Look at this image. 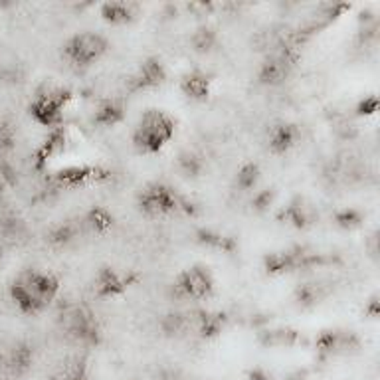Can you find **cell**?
I'll return each instance as SVG.
<instances>
[{"label":"cell","instance_id":"obj_13","mask_svg":"<svg viewBox=\"0 0 380 380\" xmlns=\"http://www.w3.org/2000/svg\"><path fill=\"white\" fill-rule=\"evenodd\" d=\"M190 44H192V48H194L196 52H210L212 46L216 44V32L212 30L210 26H201V28H196V32L192 34Z\"/></svg>","mask_w":380,"mask_h":380},{"label":"cell","instance_id":"obj_4","mask_svg":"<svg viewBox=\"0 0 380 380\" xmlns=\"http://www.w3.org/2000/svg\"><path fill=\"white\" fill-rule=\"evenodd\" d=\"M106 52L107 38L97 32H80L72 36L63 46L65 58L75 65H89V63L97 62Z\"/></svg>","mask_w":380,"mask_h":380},{"label":"cell","instance_id":"obj_16","mask_svg":"<svg viewBox=\"0 0 380 380\" xmlns=\"http://www.w3.org/2000/svg\"><path fill=\"white\" fill-rule=\"evenodd\" d=\"M99 289L103 293H115V291L121 289V281H119V277L111 270H103L99 274Z\"/></svg>","mask_w":380,"mask_h":380},{"label":"cell","instance_id":"obj_11","mask_svg":"<svg viewBox=\"0 0 380 380\" xmlns=\"http://www.w3.org/2000/svg\"><path fill=\"white\" fill-rule=\"evenodd\" d=\"M123 117V107L117 101H103L101 106L97 107V113H95V121L101 123V125H113L117 121H121Z\"/></svg>","mask_w":380,"mask_h":380},{"label":"cell","instance_id":"obj_7","mask_svg":"<svg viewBox=\"0 0 380 380\" xmlns=\"http://www.w3.org/2000/svg\"><path fill=\"white\" fill-rule=\"evenodd\" d=\"M165 65L158 62L157 58H148L141 63L139 72L133 77V89H147V87H155V85L163 84L165 80Z\"/></svg>","mask_w":380,"mask_h":380},{"label":"cell","instance_id":"obj_20","mask_svg":"<svg viewBox=\"0 0 380 380\" xmlns=\"http://www.w3.org/2000/svg\"><path fill=\"white\" fill-rule=\"evenodd\" d=\"M2 186H4V180H2V177H0V192H2Z\"/></svg>","mask_w":380,"mask_h":380},{"label":"cell","instance_id":"obj_17","mask_svg":"<svg viewBox=\"0 0 380 380\" xmlns=\"http://www.w3.org/2000/svg\"><path fill=\"white\" fill-rule=\"evenodd\" d=\"M89 224L94 226L95 230H106L107 226H111V216L106 210L97 208L89 214Z\"/></svg>","mask_w":380,"mask_h":380},{"label":"cell","instance_id":"obj_12","mask_svg":"<svg viewBox=\"0 0 380 380\" xmlns=\"http://www.w3.org/2000/svg\"><path fill=\"white\" fill-rule=\"evenodd\" d=\"M95 175L94 169H85V167H70L58 172V182H62L65 186H77L87 179H91Z\"/></svg>","mask_w":380,"mask_h":380},{"label":"cell","instance_id":"obj_19","mask_svg":"<svg viewBox=\"0 0 380 380\" xmlns=\"http://www.w3.org/2000/svg\"><path fill=\"white\" fill-rule=\"evenodd\" d=\"M270 202H272V194L265 190V192H262L258 198H255V204L260 206V208H265V206H270Z\"/></svg>","mask_w":380,"mask_h":380},{"label":"cell","instance_id":"obj_6","mask_svg":"<svg viewBox=\"0 0 380 380\" xmlns=\"http://www.w3.org/2000/svg\"><path fill=\"white\" fill-rule=\"evenodd\" d=\"M179 198L177 194L165 186V184H148L147 189L141 192V208L148 214H165L179 208Z\"/></svg>","mask_w":380,"mask_h":380},{"label":"cell","instance_id":"obj_2","mask_svg":"<svg viewBox=\"0 0 380 380\" xmlns=\"http://www.w3.org/2000/svg\"><path fill=\"white\" fill-rule=\"evenodd\" d=\"M172 135H175V121L158 109H148L139 119L133 133V143L143 153H157L158 148L169 143Z\"/></svg>","mask_w":380,"mask_h":380},{"label":"cell","instance_id":"obj_15","mask_svg":"<svg viewBox=\"0 0 380 380\" xmlns=\"http://www.w3.org/2000/svg\"><path fill=\"white\" fill-rule=\"evenodd\" d=\"M179 165L180 169H182V172L189 175V177H196L202 169L201 158L196 157V155H192V153H182V155H180Z\"/></svg>","mask_w":380,"mask_h":380},{"label":"cell","instance_id":"obj_10","mask_svg":"<svg viewBox=\"0 0 380 380\" xmlns=\"http://www.w3.org/2000/svg\"><path fill=\"white\" fill-rule=\"evenodd\" d=\"M135 4L131 2H106L101 6V16L106 20L113 22V24H123V22H129L133 16H135Z\"/></svg>","mask_w":380,"mask_h":380},{"label":"cell","instance_id":"obj_8","mask_svg":"<svg viewBox=\"0 0 380 380\" xmlns=\"http://www.w3.org/2000/svg\"><path fill=\"white\" fill-rule=\"evenodd\" d=\"M297 141V129L289 123H279L270 131V147L274 153H285Z\"/></svg>","mask_w":380,"mask_h":380},{"label":"cell","instance_id":"obj_1","mask_svg":"<svg viewBox=\"0 0 380 380\" xmlns=\"http://www.w3.org/2000/svg\"><path fill=\"white\" fill-rule=\"evenodd\" d=\"M58 293V279L42 272H24L12 285V297L22 311L36 313Z\"/></svg>","mask_w":380,"mask_h":380},{"label":"cell","instance_id":"obj_18","mask_svg":"<svg viewBox=\"0 0 380 380\" xmlns=\"http://www.w3.org/2000/svg\"><path fill=\"white\" fill-rule=\"evenodd\" d=\"M14 143V129L6 121H0V148H11Z\"/></svg>","mask_w":380,"mask_h":380},{"label":"cell","instance_id":"obj_3","mask_svg":"<svg viewBox=\"0 0 380 380\" xmlns=\"http://www.w3.org/2000/svg\"><path fill=\"white\" fill-rule=\"evenodd\" d=\"M70 91L62 87V85L56 84H46L44 87L38 89V94L34 97L30 106L32 117L42 123V125L52 127L60 121L62 117V109L65 103L70 101Z\"/></svg>","mask_w":380,"mask_h":380},{"label":"cell","instance_id":"obj_14","mask_svg":"<svg viewBox=\"0 0 380 380\" xmlns=\"http://www.w3.org/2000/svg\"><path fill=\"white\" fill-rule=\"evenodd\" d=\"M260 179V169H258V165H253V163H248V165H243L240 172H238V184H240V189L243 190H250L255 186V182Z\"/></svg>","mask_w":380,"mask_h":380},{"label":"cell","instance_id":"obj_5","mask_svg":"<svg viewBox=\"0 0 380 380\" xmlns=\"http://www.w3.org/2000/svg\"><path fill=\"white\" fill-rule=\"evenodd\" d=\"M212 287L214 281L210 272L206 267L194 265L179 275L175 284V293L182 299H204L212 293Z\"/></svg>","mask_w":380,"mask_h":380},{"label":"cell","instance_id":"obj_9","mask_svg":"<svg viewBox=\"0 0 380 380\" xmlns=\"http://www.w3.org/2000/svg\"><path fill=\"white\" fill-rule=\"evenodd\" d=\"M182 91L192 97V99H206L210 91V80L202 72H190L182 77Z\"/></svg>","mask_w":380,"mask_h":380}]
</instances>
